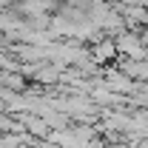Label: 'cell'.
<instances>
[{"label": "cell", "mask_w": 148, "mask_h": 148, "mask_svg": "<svg viewBox=\"0 0 148 148\" xmlns=\"http://www.w3.org/2000/svg\"><path fill=\"white\" fill-rule=\"evenodd\" d=\"M117 51L128 54L134 63H143V60L148 57L145 43H143V37H137V34H123L120 40H117Z\"/></svg>", "instance_id": "6da1fadb"}, {"label": "cell", "mask_w": 148, "mask_h": 148, "mask_svg": "<svg viewBox=\"0 0 148 148\" xmlns=\"http://www.w3.org/2000/svg\"><path fill=\"white\" fill-rule=\"evenodd\" d=\"M114 51H117V43L106 40L103 46H97V49H94V57H97V63H103V60H111V57H114Z\"/></svg>", "instance_id": "7a4b0ae2"}]
</instances>
